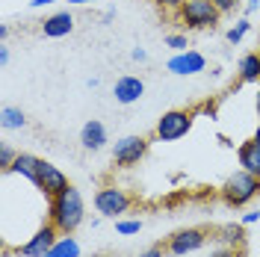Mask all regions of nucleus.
<instances>
[{"mask_svg":"<svg viewBox=\"0 0 260 257\" xmlns=\"http://www.w3.org/2000/svg\"><path fill=\"white\" fill-rule=\"evenodd\" d=\"M257 86H260V80H257Z\"/></svg>","mask_w":260,"mask_h":257,"instance_id":"nucleus-39","label":"nucleus"},{"mask_svg":"<svg viewBox=\"0 0 260 257\" xmlns=\"http://www.w3.org/2000/svg\"><path fill=\"white\" fill-rule=\"evenodd\" d=\"M9 62V48H0V65Z\"/></svg>","mask_w":260,"mask_h":257,"instance_id":"nucleus-33","label":"nucleus"},{"mask_svg":"<svg viewBox=\"0 0 260 257\" xmlns=\"http://www.w3.org/2000/svg\"><path fill=\"white\" fill-rule=\"evenodd\" d=\"M0 124L6 130H21L27 124V115L21 113L18 107H3V110H0Z\"/></svg>","mask_w":260,"mask_h":257,"instance_id":"nucleus-18","label":"nucleus"},{"mask_svg":"<svg viewBox=\"0 0 260 257\" xmlns=\"http://www.w3.org/2000/svg\"><path fill=\"white\" fill-rule=\"evenodd\" d=\"M74 30V15L71 12H53L50 18L42 21V33L48 36V39H62L68 33Z\"/></svg>","mask_w":260,"mask_h":257,"instance_id":"nucleus-12","label":"nucleus"},{"mask_svg":"<svg viewBox=\"0 0 260 257\" xmlns=\"http://www.w3.org/2000/svg\"><path fill=\"white\" fill-rule=\"evenodd\" d=\"M83 219H86V204H83L80 189L68 186L65 192H59L56 198H50L48 222L56 228L59 234H74V231L83 225Z\"/></svg>","mask_w":260,"mask_h":257,"instance_id":"nucleus-1","label":"nucleus"},{"mask_svg":"<svg viewBox=\"0 0 260 257\" xmlns=\"http://www.w3.org/2000/svg\"><path fill=\"white\" fill-rule=\"evenodd\" d=\"M166 45L175 50H186L189 45H186V36H180V33H172V36H166Z\"/></svg>","mask_w":260,"mask_h":257,"instance_id":"nucleus-23","label":"nucleus"},{"mask_svg":"<svg viewBox=\"0 0 260 257\" xmlns=\"http://www.w3.org/2000/svg\"><path fill=\"white\" fill-rule=\"evenodd\" d=\"M130 56H133L136 62H142V59H145L148 53H145V50H142V48H133V50H130Z\"/></svg>","mask_w":260,"mask_h":257,"instance_id":"nucleus-30","label":"nucleus"},{"mask_svg":"<svg viewBox=\"0 0 260 257\" xmlns=\"http://www.w3.org/2000/svg\"><path fill=\"white\" fill-rule=\"evenodd\" d=\"M254 222H260V210H251L243 216V225H254Z\"/></svg>","mask_w":260,"mask_h":257,"instance_id":"nucleus-29","label":"nucleus"},{"mask_svg":"<svg viewBox=\"0 0 260 257\" xmlns=\"http://www.w3.org/2000/svg\"><path fill=\"white\" fill-rule=\"evenodd\" d=\"M50 3H56V0H32L30 6L32 9H42V6H50Z\"/></svg>","mask_w":260,"mask_h":257,"instance_id":"nucleus-31","label":"nucleus"},{"mask_svg":"<svg viewBox=\"0 0 260 257\" xmlns=\"http://www.w3.org/2000/svg\"><path fill=\"white\" fill-rule=\"evenodd\" d=\"M237 77H240V83H257L260 80V56H257V50H254V53H245L243 59H240Z\"/></svg>","mask_w":260,"mask_h":257,"instance_id":"nucleus-16","label":"nucleus"},{"mask_svg":"<svg viewBox=\"0 0 260 257\" xmlns=\"http://www.w3.org/2000/svg\"><path fill=\"white\" fill-rule=\"evenodd\" d=\"M68 3H74V6H83V3H95V0H68Z\"/></svg>","mask_w":260,"mask_h":257,"instance_id":"nucleus-35","label":"nucleus"},{"mask_svg":"<svg viewBox=\"0 0 260 257\" xmlns=\"http://www.w3.org/2000/svg\"><path fill=\"white\" fill-rule=\"evenodd\" d=\"M213 3H216V9H219L222 15H228V12H234V9H237V3H240V0H213Z\"/></svg>","mask_w":260,"mask_h":257,"instance_id":"nucleus-26","label":"nucleus"},{"mask_svg":"<svg viewBox=\"0 0 260 257\" xmlns=\"http://www.w3.org/2000/svg\"><path fill=\"white\" fill-rule=\"evenodd\" d=\"M115 231H118L121 237H130V234H139V231H142V222H139V219H118V222H115Z\"/></svg>","mask_w":260,"mask_h":257,"instance_id":"nucleus-21","label":"nucleus"},{"mask_svg":"<svg viewBox=\"0 0 260 257\" xmlns=\"http://www.w3.org/2000/svg\"><path fill=\"white\" fill-rule=\"evenodd\" d=\"M210 240V234L204 231V228H183L178 234H172L169 240H166V251L175 257H183V254H192L198 248H204Z\"/></svg>","mask_w":260,"mask_h":257,"instance_id":"nucleus-7","label":"nucleus"},{"mask_svg":"<svg viewBox=\"0 0 260 257\" xmlns=\"http://www.w3.org/2000/svg\"><path fill=\"white\" fill-rule=\"evenodd\" d=\"M59 237H62V234L50 225V222H45V225H42V228H39V231L30 237V240L18 245L15 254H18V257H45L50 248H53V242L59 240Z\"/></svg>","mask_w":260,"mask_h":257,"instance_id":"nucleus-8","label":"nucleus"},{"mask_svg":"<svg viewBox=\"0 0 260 257\" xmlns=\"http://www.w3.org/2000/svg\"><path fill=\"white\" fill-rule=\"evenodd\" d=\"M166 254H169V251H166V245H162V242H157V245L145 248V251H142L139 257H166Z\"/></svg>","mask_w":260,"mask_h":257,"instance_id":"nucleus-25","label":"nucleus"},{"mask_svg":"<svg viewBox=\"0 0 260 257\" xmlns=\"http://www.w3.org/2000/svg\"><path fill=\"white\" fill-rule=\"evenodd\" d=\"M257 6H260V0H248V6H245V12H254Z\"/></svg>","mask_w":260,"mask_h":257,"instance_id":"nucleus-34","label":"nucleus"},{"mask_svg":"<svg viewBox=\"0 0 260 257\" xmlns=\"http://www.w3.org/2000/svg\"><path fill=\"white\" fill-rule=\"evenodd\" d=\"M195 118H198L195 107H189V110H169V113L160 115V121L154 127V136L160 142H178V139H183L192 130Z\"/></svg>","mask_w":260,"mask_h":257,"instance_id":"nucleus-4","label":"nucleus"},{"mask_svg":"<svg viewBox=\"0 0 260 257\" xmlns=\"http://www.w3.org/2000/svg\"><path fill=\"white\" fill-rule=\"evenodd\" d=\"M195 110H198V115H207V118H216V104H213V101H204V104H198Z\"/></svg>","mask_w":260,"mask_h":257,"instance_id":"nucleus-27","label":"nucleus"},{"mask_svg":"<svg viewBox=\"0 0 260 257\" xmlns=\"http://www.w3.org/2000/svg\"><path fill=\"white\" fill-rule=\"evenodd\" d=\"M39 166H42V160H39L36 154H24V151H18V157H15V163H12L9 172L27 177L32 186H36V180H39Z\"/></svg>","mask_w":260,"mask_h":257,"instance_id":"nucleus-14","label":"nucleus"},{"mask_svg":"<svg viewBox=\"0 0 260 257\" xmlns=\"http://www.w3.org/2000/svg\"><path fill=\"white\" fill-rule=\"evenodd\" d=\"M210 257H243V248H216Z\"/></svg>","mask_w":260,"mask_h":257,"instance_id":"nucleus-28","label":"nucleus"},{"mask_svg":"<svg viewBox=\"0 0 260 257\" xmlns=\"http://www.w3.org/2000/svg\"><path fill=\"white\" fill-rule=\"evenodd\" d=\"M148 139L145 136H121L118 142L113 145V163L118 169H133L139 166V160L148 154Z\"/></svg>","mask_w":260,"mask_h":257,"instance_id":"nucleus-5","label":"nucleus"},{"mask_svg":"<svg viewBox=\"0 0 260 257\" xmlns=\"http://www.w3.org/2000/svg\"><path fill=\"white\" fill-rule=\"evenodd\" d=\"M9 24H0V42H6V39H9Z\"/></svg>","mask_w":260,"mask_h":257,"instance_id":"nucleus-32","label":"nucleus"},{"mask_svg":"<svg viewBox=\"0 0 260 257\" xmlns=\"http://www.w3.org/2000/svg\"><path fill=\"white\" fill-rule=\"evenodd\" d=\"M15 157H18V154L9 148V145H0V169H3V172H9V169H12Z\"/></svg>","mask_w":260,"mask_h":257,"instance_id":"nucleus-22","label":"nucleus"},{"mask_svg":"<svg viewBox=\"0 0 260 257\" xmlns=\"http://www.w3.org/2000/svg\"><path fill=\"white\" fill-rule=\"evenodd\" d=\"M166 68L172 71V74H178V77H189V74H201L204 68H207V59H204V53H198V50H178Z\"/></svg>","mask_w":260,"mask_h":257,"instance_id":"nucleus-10","label":"nucleus"},{"mask_svg":"<svg viewBox=\"0 0 260 257\" xmlns=\"http://www.w3.org/2000/svg\"><path fill=\"white\" fill-rule=\"evenodd\" d=\"M113 95L118 104H136L139 98L145 95V83L139 80V77H133V74H124V77L115 80Z\"/></svg>","mask_w":260,"mask_h":257,"instance_id":"nucleus-11","label":"nucleus"},{"mask_svg":"<svg viewBox=\"0 0 260 257\" xmlns=\"http://www.w3.org/2000/svg\"><path fill=\"white\" fill-rule=\"evenodd\" d=\"M257 118H260V95H257Z\"/></svg>","mask_w":260,"mask_h":257,"instance_id":"nucleus-37","label":"nucleus"},{"mask_svg":"<svg viewBox=\"0 0 260 257\" xmlns=\"http://www.w3.org/2000/svg\"><path fill=\"white\" fill-rule=\"evenodd\" d=\"M219 195H222V201H225L228 207H234V210L245 207L248 201H254L260 195V177L251 175V172H245V169H240V172H234L222 183Z\"/></svg>","mask_w":260,"mask_h":257,"instance_id":"nucleus-2","label":"nucleus"},{"mask_svg":"<svg viewBox=\"0 0 260 257\" xmlns=\"http://www.w3.org/2000/svg\"><path fill=\"white\" fill-rule=\"evenodd\" d=\"M175 18H178L180 27H186V30H213L219 24L222 12L216 9L213 0H186L175 12Z\"/></svg>","mask_w":260,"mask_h":257,"instance_id":"nucleus-3","label":"nucleus"},{"mask_svg":"<svg viewBox=\"0 0 260 257\" xmlns=\"http://www.w3.org/2000/svg\"><path fill=\"white\" fill-rule=\"evenodd\" d=\"M222 234H225V237H219V240L231 242L234 248H243V242H245V231H243V225H225V228H222Z\"/></svg>","mask_w":260,"mask_h":257,"instance_id":"nucleus-19","label":"nucleus"},{"mask_svg":"<svg viewBox=\"0 0 260 257\" xmlns=\"http://www.w3.org/2000/svg\"><path fill=\"white\" fill-rule=\"evenodd\" d=\"M151 3H154V6H160L162 12H178L186 0H151Z\"/></svg>","mask_w":260,"mask_h":257,"instance_id":"nucleus-24","label":"nucleus"},{"mask_svg":"<svg viewBox=\"0 0 260 257\" xmlns=\"http://www.w3.org/2000/svg\"><path fill=\"white\" fill-rule=\"evenodd\" d=\"M71 183H68V177L59 166H53V163L42 160L39 166V180H36V189H42V192L48 195V198H56L59 192H65Z\"/></svg>","mask_w":260,"mask_h":257,"instance_id":"nucleus-9","label":"nucleus"},{"mask_svg":"<svg viewBox=\"0 0 260 257\" xmlns=\"http://www.w3.org/2000/svg\"><path fill=\"white\" fill-rule=\"evenodd\" d=\"M257 56H260V45H257Z\"/></svg>","mask_w":260,"mask_h":257,"instance_id":"nucleus-38","label":"nucleus"},{"mask_svg":"<svg viewBox=\"0 0 260 257\" xmlns=\"http://www.w3.org/2000/svg\"><path fill=\"white\" fill-rule=\"evenodd\" d=\"M237 157H240V166H243L245 172H251V175L260 177V145L254 139H248L237 148Z\"/></svg>","mask_w":260,"mask_h":257,"instance_id":"nucleus-15","label":"nucleus"},{"mask_svg":"<svg viewBox=\"0 0 260 257\" xmlns=\"http://www.w3.org/2000/svg\"><path fill=\"white\" fill-rule=\"evenodd\" d=\"M248 30H251V21H248V18H240V21H237V24L228 30V42H231V45H240Z\"/></svg>","mask_w":260,"mask_h":257,"instance_id":"nucleus-20","label":"nucleus"},{"mask_svg":"<svg viewBox=\"0 0 260 257\" xmlns=\"http://www.w3.org/2000/svg\"><path fill=\"white\" fill-rule=\"evenodd\" d=\"M45 257H80V242L74 240L71 234H62Z\"/></svg>","mask_w":260,"mask_h":257,"instance_id":"nucleus-17","label":"nucleus"},{"mask_svg":"<svg viewBox=\"0 0 260 257\" xmlns=\"http://www.w3.org/2000/svg\"><path fill=\"white\" fill-rule=\"evenodd\" d=\"M133 198H130L121 186H104L95 192V210L107 219H118L121 213H127Z\"/></svg>","mask_w":260,"mask_h":257,"instance_id":"nucleus-6","label":"nucleus"},{"mask_svg":"<svg viewBox=\"0 0 260 257\" xmlns=\"http://www.w3.org/2000/svg\"><path fill=\"white\" fill-rule=\"evenodd\" d=\"M251 139H254V142L260 145V121H257V130H254V136H251Z\"/></svg>","mask_w":260,"mask_h":257,"instance_id":"nucleus-36","label":"nucleus"},{"mask_svg":"<svg viewBox=\"0 0 260 257\" xmlns=\"http://www.w3.org/2000/svg\"><path fill=\"white\" fill-rule=\"evenodd\" d=\"M80 145L86 148V151H101V148L107 145V127H104L98 118L86 121L83 130H80Z\"/></svg>","mask_w":260,"mask_h":257,"instance_id":"nucleus-13","label":"nucleus"}]
</instances>
